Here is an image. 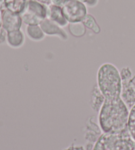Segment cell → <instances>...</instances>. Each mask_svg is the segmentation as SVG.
I'll return each instance as SVG.
<instances>
[{"instance_id":"cell-1","label":"cell","mask_w":135,"mask_h":150,"mask_svg":"<svg viewBox=\"0 0 135 150\" xmlns=\"http://www.w3.org/2000/svg\"><path fill=\"white\" fill-rule=\"evenodd\" d=\"M97 82L104 96L98 122L103 132H115L128 126L129 109L122 100L120 72L112 63L102 65L97 73Z\"/></svg>"},{"instance_id":"cell-2","label":"cell","mask_w":135,"mask_h":150,"mask_svg":"<svg viewBox=\"0 0 135 150\" xmlns=\"http://www.w3.org/2000/svg\"><path fill=\"white\" fill-rule=\"evenodd\" d=\"M92 150H135V141L127 126L120 130L104 132Z\"/></svg>"},{"instance_id":"cell-3","label":"cell","mask_w":135,"mask_h":150,"mask_svg":"<svg viewBox=\"0 0 135 150\" xmlns=\"http://www.w3.org/2000/svg\"><path fill=\"white\" fill-rule=\"evenodd\" d=\"M20 16L26 25H40L46 18L47 6L34 0H28Z\"/></svg>"},{"instance_id":"cell-4","label":"cell","mask_w":135,"mask_h":150,"mask_svg":"<svg viewBox=\"0 0 135 150\" xmlns=\"http://www.w3.org/2000/svg\"><path fill=\"white\" fill-rule=\"evenodd\" d=\"M121 96L124 102L131 109L135 105V75L133 77V73L130 68L126 67L121 71Z\"/></svg>"},{"instance_id":"cell-5","label":"cell","mask_w":135,"mask_h":150,"mask_svg":"<svg viewBox=\"0 0 135 150\" xmlns=\"http://www.w3.org/2000/svg\"><path fill=\"white\" fill-rule=\"evenodd\" d=\"M64 17L69 23H80L87 15V8L78 0H67L61 6Z\"/></svg>"},{"instance_id":"cell-6","label":"cell","mask_w":135,"mask_h":150,"mask_svg":"<svg viewBox=\"0 0 135 150\" xmlns=\"http://www.w3.org/2000/svg\"><path fill=\"white\" fill-rule=\"evenodd\" d=\"M23 21L20 14L13 13L7 9H4L3 13L2 28L7 32L21 30Z\"/></svg>"},{"instance_id":"cell-7","label":"cell","mask_w":135,"mask_h":150,"mask_svg":"<svg viewBox=\"0 0 135 150\" xmlns=\"http://www.w3.org/2000/svg\"><path fill=\"white\" fill-rule=\"evenodd\" d=\"M40 27L45 34L48 36H57L61 40H66L68 39L67 33L56 23L50 21L48 18L45 19L40 23Z\"/></svg>"},{"instance_id":"cell-8","label":"cell","mask_w":135,"mask_h":150,"mask_svg":"<svg viewBox=\"0 0 135 150\" xmlns=\"http://www.w3.org/2000/svg\"><path fill=\"white\" fill-rule=\"evenodd\" d=\"M47 18L56 23L60 27H65L68 25V21L64 17L61 7L55 5L47 6Z\"/></svg>"},{"instance_id":"cell-9","label":"cell","mask_w":135,"mask_h":150,"mask_svg":"<svg viewBox=\"0 0 135 150\" xmlns=\"http://www.w3.org/2000/svg\"><path fill=\"white\" fill-rule=\"evenodd\" d=\"M25 34L21 30L9 32L7 34V42L8 45L13 48L22 46L25 42Z\"/></svg>"},{"instance_id":"cell-10","label":"cell","mask_w":135,"mask_h":150,"mask_svg":"<svg viewBox=\"0 0 135 150\" xmlns=\"http://www.w3.org/2000/svg\"><path fill=\"white\" fill-rule=\"evenodd\" d=\"M104 100V96L99 90L98 84L96 85L92 91L91 96V105L94 111L98 112L100 110Z\"/></svg>"},{"instance_id":"cell-11","label":"cell","mask_w":135,"mask_h":150,"mask_svg":"<svg viewBox=\"0 0 135 150\" xmlns=\"http://www.w3.org/2000/svg\"><path fill=\"white\" fill-rule=\"evenodd\" d=\"M28 0H5L4 7L13 13H20L23 11Z\"/></svg>"},{"instance_id":"cell-12","label":"cell","mask_w":135,"mask_h":150,"mask_svg":"<svg viewBox=\"0 0 135 150\" xmlns=\"http://www.w3.org/2000/svg\"><path fill=\"white\" fill-rule=\"evenodd\" d=\"M26 33L30 39L35 42L40 41L45 37V34L40 25H27Z\"/></svg>"},{"instance_id":"cell-13","label":"cell","mask_w":135,"mask_h":150,"mask_svg":"<svg viewBox=\"0 0 135 150\" xmlns=\"http://www.w3.org/2000/svg\"><path fill=\"white\" fill-rule=\"evenodd\" d=\"M85 27L88 28L92 30L94 33L99 34L100 33L101 29L99 28V25L97 23L96 21L92 15L90 14H87L84 18L82 22Z\"/></svg>"},{"instance_id":"cell-14","label":"cell","mask_w":135,"mask_h":150,"mask_svg":"<svg viewBox=\"0 0 135 150\" xmlns=\"http://www.w3.org/2000/svg\"><path fill=\"white\" fill-rule=\"evenodd\" d=\"M69 29L72 35L76 37H81L86 33L85 26L82 22L70 23Z\"/></svg>"},{"instance_id":"cell-15","label":"cell","mask_w":135,"mask_h":150,"mask_svg":"<svg viewBox=\"0 0 135 150\" xmlns=\"http://www.w3.org/2000/svg\"><path fill=\"white\" fill-rule=\"evenodd\" d=\"M128 128L132 138L135 141V105L129 111Z\"/></svg>"},{"instance_id":"cell-16","label":"cell","mask_w":135,"mask_h":150,"mask_svg":"<svg viewBox=\"0 0 135 150\" xmlns=\"http://www.w3.org/2000/svg\"><path fill=\"white\" fill-rule=\"evenodd\" d=\"M7 33L4 28H0V44H4L5 41H7Z\"/></svg>"},{"instance_id":"cell-17","label":"cell","mask_w":135,"mask_h":150,"mask_svg":"<svg viewBox=\"0 0 135 150\" xmlns=\"http://www.w3.org/2000/svg\"><path fill=\"white\" fill-rule=\"evenodd\" d=\"M66 1L67 0H51L52 5H58V6H59V7H61Z\"/></svg>"},{"instance_id":"cell-18","label":"cell","mask_w":135,"mask_h":150,"mask_svg":"<svg viewBox=\"0 0 135 150\" xmlns=\"http://www.w3.org/2000/svg\"><path fill=\"white\" fill-rule=\"evenodd\" d=\"M98 0H87L85 4L89 7H94L98 4Z\"/></svg>"},{"instance_id":"cell-19","label":"cell","mask_w":135,"mask_h":150,"mask_svg":"<svg viewBox=\"0 0 135 150\" xmlns=\"http://www.w3.org/2000/svg\"><path fill=\"white\" fill-rule=\"evenodd\" d=\"M34 1H36L40 3V4H43V5H46V6H48V5H52L51 0H34Z\"/></svg>"},{"instance_id":"cell-20","label":"cell","mask_w":135,"mask_h":150,"mask_svg":"<svg viewBox=\"0 0 135 150\" xmlns=\"http://www.w3.org/2000/svg\"><path fill=\"white\" fill-rule=\"evenodd\" d=\"M4 10L0 8V28H2V21H3V13H4Z\"/></svg>"},{"instance_id":"cell-21","label":"cell","mask_w":135,"mask_h":150,"mask_svg":"<svg viewBox=\"0 0 135 150\" xmlns=\"http://www.w3.org/2000/svg\"><path fill=\"white\" fill-rule=\"evenodd\" d=\"M4 1L5 0H0V8H1L3 9H5Z\"/></svg>"},{"instance_id":"cell-22","label":"cell","mask_w":135,"mask_h":150,"mask_svg":"<svg viewBox=\"0 0 135 150\" xmlns=\"http://www.w3.org/2000/svg\"><path fill=\"white\" fill-rule=\"evenodd\" d=\"M65 150H85V149H83L82 147H79V148H75L72 149H71V148H70L65 149Z\"/></svg>"},{"instance_id":"cell-23","label":"cell","mask_w":135,"mask_h":150,"mask_svg":"<svg viewBox=\"0 0 135 150\" xmlns=\"http://www.w3.org/2000/svg\"><path fill=\"white\" fill-rule=\"evenodd\" d=\"M78 1H81V2H82V3H84V4H85L86 3V1H87V0H78Z\"/></svg>"}]
</instances>
